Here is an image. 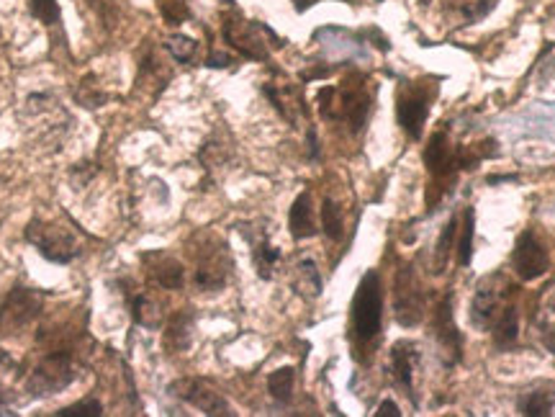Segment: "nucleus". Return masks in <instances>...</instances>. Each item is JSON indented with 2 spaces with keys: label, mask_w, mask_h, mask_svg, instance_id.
<instances>
[{
  "label": "nucleus",
  "mask_w": 555,
  "mask_h": 417,
  "mask_svg": "<svg viewBox=\"0 0 555 417\" xmlns=\"http://www.w3.org/2000/svg\"><path fill=\"white\" fill-rule=\"evenodd\" d=\"M5 407H8V394L0 389V415H3V410H5Z\"/></svg>",
  "instance_id": "obj_38"
},
{
  "label": "nucleus",
  "mask_w": 555,
  "mask_h": 417,
  "mask_svg": "<svg viewBox=\"0 0 555 417\" xmlns=\"http://www.w3.org/2000/svg\"><path fill=\"white\" fill-rule=\"evenodd\" d=\"M103 415V405L98 399H93V397H88V399H82V402H75V405H70V407H62L57 417H101Z\"/></svg>",
  "instance_id": "obj_29"
},
{
  "label": "nucleus",
  "mask_w": 555,
  "mask_h": 417,
  "mask_svg": "<svg viewBox=\"0 0 555 417\" xmlns=\"http://www.w3.org/2000/svg\"><path fill=\"white\" fill-rule=\"evenodd\" d=\"M293 384H296V371L291 366H283L268 376V391L278 405H288L293 397Z\"/></svg>",
  "instance_id": "obj_22"
},
{
  "label": "nucleus",
  "mask_w": 555,
  "mask_h": 417,
  "mask_svg": "<svg viewBox=\"0 0 555 417\" xmlns=\"http://www.w3.org/2000/svg\"><path fill=\"white\" fill-rule=\"evenodd\" d=\"M176 397L180 399H185L188 405H193V407H199L201 413L206 415H234V410H231V405H229L227 399L219 394V391H214L208 384H203L199 379H188V382H177L170 387Z\"/></svg>",
  "instance_id": "obj_8"
},
{
  "label": "nucleus",
  "mask_w": 555,
  "mask_h": 417,
  "mask_svg": "<svg viewBox=\"0 0 555 417\" xmlns=\"http://www.w3.org/2000/svg\"><path fill=\"white\" fill-rule=\"evenodd\" d=\"M191 330H193V314L191 312H177L168 330H165V348L170 353H183L191 348Z\"/></svg>",
  "instance_id": "obj_19"
},
{
  "label": "nucleus",
  "mask_w": 555,
  "mask_h": 417,
  "mask_svg": "<svg viewBox=\"0 0 555 417\" xmlns=\"http://www.w3.org/2000/svg\"><path fill=\"white\" fill-rule=\"evenodd\" d=\"M425 165H427V170L437 181H453L455 176H457V170H460L457 147L450 145L445 131L432 134L427 150H425Z\"/></svg>",
  "instance_id": "obj_9"
},
{
  "label": "nucleus",
  "mask_w": 555,
  "mask_h": 417,
  "mask_svg": "<svg viewBox=\"0 0 555 417\" xmlns=\"http://www.w3.org/2000/svg\"><path fill=\"white\" fill-rule=\"evenodd\" d=\"M394 314L402 327H414L425 317V294L414 279V271L404 265L396 276V288H394Z\"/></svg>",
  "instance_id": "obj_6"
},
{
  "label": "nucleus",
  "mask_w": 555,
  "mask_h": 417,
  "mask_svg": "<svg viewBox=\"0 0 555 417\" xmlns=\"http://www.w3.org/2000/svg\"><path fill=\"white\" fill-rule=\"evenodd\" d=\"M486 181L491 183V185H494V183H504V181H517V176H489V178H486Z\"/></svg>",
  "instance_id": "obj_37"
},
{
  "label": "nucleus",
  "mask_w": 555,
  "mask_h": 417,
  "mask_svg": "<svg viewBox=\"0 0 555 417\" xmlns=\"http://www.w3.org/2000/svg\"><path fill=\"white\" fill-rule=\"evenodd\" d=\"M455 227H457V219H450L442 230V235L437 240V248H434V263H432V271L434 273H442L445 265L450 261V250H453V240H455Z\"/></svg>",
  "instance_id": "obj_26"
},
{
  "label": "nucleus",
  "mask_w": 555,
  "mask_h": 417,
  "mask_svg": "<svg viewBox=\"0 0 555 417\" xmlns=\"http://www.w3.org/2000/svg\"><path fill=\"white\" fill-rule=\"evenodd\" d=\"M380 322H383V291L376 271H368L353 296L350 307V330L360 342H371L379 338Z\"/></svg>",
  "instance_id": "obj_1"
},
{
  "label": "nucleus",
  "mask_w": 555,
  "mask_h": 417,
  "mask_svg": "<svg viewBox=\"0 0 555 417\" xmlns=\"http://www.w3.org/2000/svg\"><path fill=\"white\" fill-rule=\"evenodd\" d=\"M142 261L147 265V273L154 284H160L162 288H170V291H177L183 288V265L168 256V253H145Z\"/></svg>",
  "instance_id": "obj_14"
},
{
  "label": "nucleus",
  "mask_w": 555,
  "mask_h": 417,
  "mask_svg": "<svg viewBox=\"0 0 555 417\" xmlns=\"http://www.w3.org/2000/svg\"><path fill=\"white\" fill-rule=\"evenodd\" d=\"M75 376L77 371L73 366V356L67 350H54L34 366V371L26 379V391L28 397L47 399L67 389L75 382Z\"/></svg>",
  "instance_id": "obj_3"
},
{
  "label": "nucleus",
  "mask_w": 555,
  "mask_h": 417,
  "mask_svg": "<svg viewBox=\"0 0 555 417\" xmlns=\"http://www.w3.org/2000/svg\"><path fill=\"white\" fill-rule=\"evenodd\" d=\"M322 230L332 242H340L345 235V216H342V208L337 201L324 199L322 204Z\"/></svg>",
  "instance_id": "obj_24"
},
{
  "label": "nucleus",
  "mask_w": 555,
  "mask_h": 417,
  "mask_svg": "<svg viewBox=\"0 0 555 417\" xmlns=\"http://www.w3.org/2000/svg\"><path fill=\"white\" fill-rule=\"evenodd\" d=\"M419 3H422V5H429V3H432V0H419Z\"/></svg>",
  "instance_id": "obj_39"
},
{
  "label": "nucleus",
  "mask_w": 555,
  "mask_h": 417,
  "mask_svg": "<svg viewBox=\"0 0 555 417\" xmlns=\"http://www.w3.org/2000/svg\"><path fill=\"white\" fill-rule=\"evenodd\" d=\"M250 242H253V263L257 276H260L262 281H270V279H273V268H276L278 261H280V250H278L276 245H270L268 237L250 240Z\"/></svg>",
  "instance_id": "obj_21"
},
{
  "label": "nucleus",
  "mask_w": 555,
  "mask_h": 417,
  "mask_svg": "<svg viewBox=\"0 0 555 417\" xmlns=\"http://www.w3.org/2000/svg\"><path fill=\"white\" fill-rule=\"evenodd\" d=\"M473 232H476V211L468 207L463 214V232L457 242V263L460 265H471L473 258Z\"/></svg>",
  "instance_id": "obj_25"
},
{
  "label": "nucleus",
  "mask_w": 555,
  "mask_h": 417,
  "mask_svg": "<svg viewBox=\"0 0 555 417\" xmlns=\"http://www.w3.org/2000/svg\"><path fill=\"white\" fill-rule=\"evenodd\" d=\"M365 34H368V36H371V39H376V42H373V44H376V47H379L380 52H388V50H391V44H388V39H386V36H383V34H380L379 28H368V31H365Z\"/></svg>",
  "instance_id": "obj_34"
},
{
  "label": "nucleus",
  "mask_w": 555,
  "mask_h": 417,
  "mask_svg": "<svg viewBox=\"0 0 555 417\" xmlns=\"http://www.w3.org/2000/svg\"><path fill=\"white\" fill-rule=\"evenodd\" d=\"M288 232L293 240H309L314 237L319 230H317V222H314V208H311V193L309 191H301L296 196V201L291 204V211H288Z\"/></svg>",
  "instance_id": "obj_16"
},
{
  "label": "nucleus",
  "mask_w": 555,
  "mask_h": 417,
  "mask_svg": "<svg viewBox=\"0 0 555 417\" xmlns=\"http://www.w3.org/2000/svg\"><path fill=\"white\" fill-rule=\"evenodd\" d=\"M28 13L42 21L44 27H54L62 19V11L57 5V0H28Z\"/></svg>",
  "instance_id": "obj_27"
},
{
  "label": "nucleus",
  "mask_w": 555,
  "mask_h": 417,
  "mask_svg": "<svg viewBox=\"0 0 555 417\" xmlns=\"http://www.w3.org/2000/svg\"><path fill=\"white\" fill-rule=\"evenodd\" d=\"M229 271H231V258H229L227 245L214 248L211 253L206 250L196 268V287L201 291H219L227 284Z\"/></svg>",
  "instance_id": "obj_12"
},
{
  "label": "nucleus",
  "mask_w": 555,
  "mask_h": 417,
  "mask_svg": "<svg viewBox=\"0 0 555 417\" xmlns=\"http://www.w3.org/2000/svg\"><path fill=\"white\" fill-rule=\"evenodd\" d=\"M314 3H317V0H293V8H296L299 13H303V11H306V8H311Z\"/></svg>",
  "instance_id": "obj_36"
},
{
  "label": "nucleus",
  "mask_w": 555,
  "mask_h": 417,
  "mask_svg": "<svg viewBox=\"0 0 555 417\" xmlns=\"http://www.w3.org/2000/svg\"><path fill=\"white\" fill-rule=\"evenodd\" d=\"M165 50L173 54L177 62H191L196 50H199V42L191 39V36H185V34H176V36H170L165 42Z\"/></svg>",
  "instance_id": "obj_28"
},
{
  "label": "nucleus",
  "mask_w": 555,
  "mask_h": 417,
  "mask_svg": "<svg viewBox=\"0 0 555 417\" xmlns=\"http://www.w3.org/2000/svg\"><path fill=\"white\" fill-rule=\"evenodd\" d=\"M309 157L319 160V139H317V130L314 127L309 130Z\"/></svg>",
  "instance_id": "obj_35"
},
{
  "label": "nucleus",
  "mask_w": 555,
  "mask_h": 417,
  "mask_svg": "<svg viewBox=\"0 0 555 417\" xmlns=\"http://www.w3.org/2000/svg\"><path fill=\"white\" fill-rule=\"evenodd\" d=\"M262 31V24L257 21H245V19H227L224 24V39L234 50L250 57V59H265L268 57V47L265 42L257 36Z\"/></svg>",
  "instance_id": "obj_10"
},
{
  "label": "nucleus",
  "mask_w": 555,
  "mask_h": 417,
  "mask_svg": "<svg viewBox=\"0 0 555 417\" xmlns=\"http://www.w3.org/2000/svg\"><path fill=\"white\" fill-rule=\"evenodd\" d=\"M555 389L553 387H540L520 394L517 399V413L525 417H548L553 415Z\"/></svg>",
  "instance_id": "obj_18"
},
{
  "label": "nucleus",
  "mask_w": 555,
  "mask_h": 417,
  "mask_svg": "<svg viewBox=\"0 0 555 417\" xmlns=\"http://www.w3.org/2000/svg\"><path fill=\"white\" fill-rule=\"evenodd\" d=\"M129 310H131V317H134V322L139 327L157 330L160 322H162L160 304H154L150 296H145V294H129Z\"/></svg>",
  "instance_id": "obj_20"
},
{
  "label": "nucleus",
  "mask_w": 555,
  "mask_h": 417,
  "mask_svg": "<svg viewBox=\"0 0 555 417\" xmlns=\"http://www.w3.org/2000/svg\"><path fill=\"white\" fill-rule=\"evenodd\" d=\"M512 268H514V273L522 281H537L551 268V253H548V248L530 230H525L522 235L517 237V242H514Z\"/></svg>",
  "instance_id": "obj_5"
},
{
  "label": "nucleus",
  "mask_w": 555,
  "mask_h": 417,
  "mask_svg": "<svg viewBox=\"0 0 555 417\" xmlns=\"http://www.w3.org/2000/svg\"><path fill=\"white\" fill-rule=\"evenodd\" d=\"M502 291H496L489 284H481L479 291L473 294V302H471V322L479 327V330H489L491 322L496 319V314L502 312Z\"/></svg>",
  "instance_id": "obj_15"
},
{
  "label": "nucleus",
  "mask_w": 555,
  "mask_h": 417,
  "mask_svg": "<svg viewBox=\"0 0 555 417\" xmlns=\"http://www.w3.org/2000/svg\"><path fill=\"white\" fill-rule=\"evenodd\" d=\"M160 11L170 27H180L191 19V11L183 0H160Z\"/></svg>",
  "instance_id": "obj_30"
},
{
  "label": "nucleus",
  "mask_w": 555,
  "mask_h": 417,
  "mask_svg": "<svg viewBox=\"0 0 555 417\" xmlns=\"http://www.w3.org/2000/svg\"><path fill=\"white\" fill-rule=\"evenodd\" d=\"M429 114V98L422 90H402L399 93V101H396V119H399V127L411 137V139H419L422 130H425V122H427Z\"/></svg>",
  "instance_id": "obj_11"
},
{
  "label": "nucleus",
  "mask_w": 555,
  "mask_h": 417,
  "mask_svg": "<svg viewBox=\"0 0 555 417\" xmlns=\"http://www.w3.org/2000/svg\"><path fill=\"white\" fill-rule=\"evenodd\" d=\"M24 237L44 261L57 263V265H67L80 256V245H77L75 235L57 222L31 219L26 224Z\"/></svg>",
  "instance_id": "obj_2"
},
{
  "label": "nucleus",
  "mask_w": 555,
  "mask_h": 417,
  "mask_svg": "<svg viewBox=\"0 0 555 417\" xmlns=\"http://www.w3.org/2000/svg\"><path fill=\"white\" fill-rule=\"evenodd\" d=\"M540 340L548 353H555V322H540Z\"/></svg>",
  "instance_id": "obj_31"
},
{
  "label": "nucleus",
  "mask_w": 555,
  "mask_h": 417,
  "mask_svg": "<svg viewBox=\"0 0 555 417\" xmlns=\"http://www.w3.org/2000/svg\"><path fill=\"white\" fill-rule=\"evenodd\" d=\"M296 291H301L303 296H311V299H317L319 294H322V276H319V268H317V263L314 261H301L296 265Z\"/></svg>",
  "instance_id": "obj_23"
},
{
  "label": "nucleus",
  "mask_w": 555,
  "mask_h": 417,
  "mask_svg": "<svg viewBox=\"0 0 555 417\" xmlns=\"http://www.w3.org/2000/svg\"><path fill=\"white\" fill-rule=\"evenodd\" d=\"M222 3H229V5H234V0H222Z\"/></svg>",
  "instance_id": "obj_40"
},
{
  "label": "nucleus",
  "mask_w": 555,
  "mask_h": 417,
  "mask_svg": "<svg viewBox=\"0 0 555 417\" xmlns=\"http://www.w3.org/2000/svg\"><path fill=\"white\" fill-rule=\"evenodd\" d=\"M376 417H402V410L394 399H383L376 410Z\"/></svg>",
  "instance_id": "obj_32"
},
{
  "label": "nucleus",
  "mask_w": 555,
  "mask_h": 417,
  "mask_svg": "<svg viewBox=\"0 0 555 417\" xmlns=\"http://www.w3.org/2000/svg\"><path fill=\"white\" fill-rule=\"evenodd\" d=\"M376 3H383V0H376Z\"/></svg>",
  "instance_id": "obj_42"
},
{
  "label": "nucleus",
  "mask_w": 555,
  "mask_h": 417,
  "mask_svg": "<svg viewBox=\"0 0 555 417\" xmlns=\"http://www.w3.org/2000/svg\"><path fill=\"white\" fill-rule=\"evenodd\" d=\"M429 335L437 340L445 364L455 366L460 358H463V335H460V330H457V325H455L453 294H448V296L440 302V307L434 310Z\"/></svg>",
  "instance_id": "obj_7"
},
{
  "label": "nucleus",
  "mask_w": 555,
  "mask_h": 417,
  "mask_svg": "<svg viewBox=\"0 0 555 417\" xmlns=\"http://www.w3.org/2000/svg\"><path fill=\"white\" fill-rule=\"evenodd\" d=\"M491 335H494V348L509 353L517 340H520V314L514 304H506L502 307V312L496 314V319L491 322Z\"/></svg>",
  "instance_id": "obj_17"
},
{
  "label": "nucleus",
  "mask_w": 555,
  "mask_h": 417,
  "mask_svg": "<svg viewBox=\"0 0 555 417\" xmlns=\"http://www.w3.org/2000/svg\"><path fill=\"white\" fill-rule=\"evenodd\" d=\"M417 361H419V350H417L414 342H409V340L394 342V348H391V376L409 394L411 402H414L411 382H414V364Z\"/></svg>",
  "instance_id": "obj_13"
},
{
  "label": "nucleus",
  "mask_w": 555,
  "mask_h": 417,
  "mask_svg": "<svg viewBox=\"0 0 555 417\" xmlns=\"http://www.w3.org/2000/svg\"><path fill=\"white\" fill-rule=\"evenodd\" d=\"M229 65H231V57L229 54L214 52L206 59V67H214V70H222V67H229Z\"/></svg>",
  "instance_id": "obj_33"
},
{
  "label": "nucleus",
  "mask_w": 555,
  "mask_h": 417,
  "mask_svg": "<svg viewBox=\"0 0 555 417\" xmlns=\"http://www.w3.org/2000/svg\"><path fill=\"white\" fill-rule=\"evenodd\" d=\"M551 307H553V312H555V299H553V304H551Z\"/></svg>",
  "instance_id": "obj_41"
},
{
  "label": "nucleus",
  "mask_w": 555,
  "mask_h": 417,
  "mask_svg": "<svg viewBox=\"0 0 555 417\" xmlns=\"http://www.w3.org/2000/svg\"><path fill=\"white\" fill-rule=\"evenodd\" d=\"M44 307V294L36 288L13 287L0 304V335H16L28 327Z\"/></svg>",
  "instance_id": "obj_4"
}]
</instances>
